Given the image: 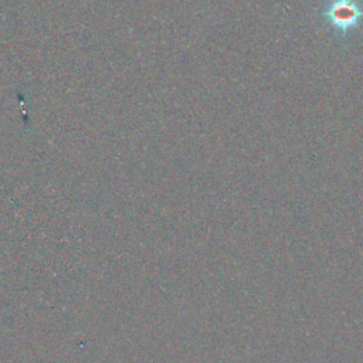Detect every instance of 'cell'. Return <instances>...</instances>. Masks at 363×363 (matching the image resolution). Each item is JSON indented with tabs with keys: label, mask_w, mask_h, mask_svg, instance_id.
<instances>
[{
	"label": "cell",
	"mask_w": 363,
	"mask_h": 363,
	"mask_svg": "<svg viewBox=\"0 0 363 363\" xmlns=\"http://www.w3.org/2000/svg\"><path fill=\"white\" fill-rule=\"evenodd\" d=\"M319 16L339 38H347L363 27V0H326Z\"/></svg>",
	"instance_id": "6da1fadb"
}]
</instances>
